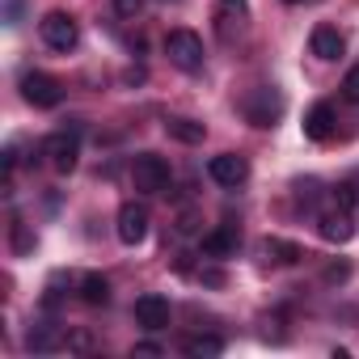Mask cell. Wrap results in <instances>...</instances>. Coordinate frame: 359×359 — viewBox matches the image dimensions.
Listing matches in <instances>:
<instances>
[{
  "label": "cell",
  "instance_id": "obj_26",
  "mask_svg": "<svg viewBox=\"0 0 359 359\" xmlns=\"http://www.w3.org/2000/svg\"><path fill=\"white\" fill-rule=\"evenodd\" d=\"M283 5H304V0H283Z\"/></svg>",
  "mask_w": 359,
  "mask_h": 359
},
{
  "label": "cell",
  "instance_id": "obj_2",
  "mask_svg": "<svg viewBox=\"0 0 359 359\" xmlns=\"http://www.w3.org/2000/svg\"><path fill=\"white\" fill-rule=\"evenodd\" d=\"M169 177H173V169H169V161L156 156V152H140V156L131 161V182H135L140 195H165V191H169Z\"/></svg>",
  "mask_w": 359,
  "mask_h": 359
},
{
  "label": "cell",
  "instance_id": "obj_24",
  "mask_svg": "<svg viewBox=\"0 0 359 359\" xmlns=\"http://www.w3.org/2000/svg\"><path fill=\"white\" fill-rule=\"evenodd\" d=\"M351 275V266L346 262H334V266H325V283H342Z\"/></svg>",
  "mask_w": 359,
  "mask_h": 359
},
{
  "label": "cell",
  "instance_id": "obj_25",
  "mask_svg": "<svg viewBox=\"0 0 359 359\" xmlns=\"http://www.w3.org/2000/svg\"><path fill=\"white\" fill-rule=\"evenodd\" d=\"M131 355H165V351H161L156 342H135V351H131Z\"/></svg>",
  "mask_w": 359,
  "mask_h": 359
},
{
  "label": "cell",
  "instance_id": "obj_1",
  "mask_svg": "<svg viewBox=\"0 0 359 359\" xmlns=\"http://www.w3.org/2000/svg\"><path fill=\"white\" fill-rule=\"evenodd\" d=\"M283 110H287V97L275 85H258L241 97V114H245L250 127H275L283 118Z\"/></svg>",
  "mask_w": 359,
  "mask_h": 359
},
{
  "label": "cell",
  "instance_id": "obj_14",
  "mask_svg": "<svg viewBox=\"0 0 359 359\" xmlns=\"http://www.w3.org/2000/svg\"><path fill=\"white\" fill-rule=\"evenodd\" d=\"M334 127H338V114H334V106H330V102H317V106L304 114V135H309V140H317V144H321V140H330V135H334Z\"/></svg>",
  "mask_w": 359,
  "mask_h": 359
},
{
  "label": "cell",
  "instance_id": "obj_12",
  "mask_svg": "<svg viewBox=\"0 0 359 359\" xmlns=\"http://www.w3.org/2000/svg\"><path fill=\"white\" fill-rule=\"evenodd\" d=\"M237 245H241V229L237 224H220V229L203 233V254L208 258H233Z\"/></svg>",
  "mask_w": 359,
  "mask_h": 359
},
{
  "label": "cell",
  "instance_id": "obj_11",
  "mask_svg": "<svg viewBox=\"0 0 359 359\" xmlns=\"http://www.w3.org/2000/svg\"><path fill=\"white\" fill-rule=\"evenodd\" d=\"M317 233H321L330 245H346V241H351V233H355V224H351V212H346V208L321 212V216H317Z\"/></svg>",
  "mask_w": 359,
  "mask_h": 359
},
{
  "label": "cell",
  "instance_id": "obj_22",
  "mask_svg": "<svg viewBox=\"0 0 359 359\" xmlns=\"http://www.w3.org/2000/svg\"><path fill=\"white\" fill-rule=\"evenodd\" d=\"M177 233H182V237H195V233H199V216H195V212H182V216H177Z\"/></svg>",
  "mask_w": 359,
  "mask_h": 359
},
{
  "label": "cell",
  "instance_id": "obj_9",
  "mask_svg": "<svg viewBox=\"0 0 359 359\" xmlns=\"http://www.w3.org/2000/svg\"><path fill=\"white\" fill-rule=\"evenodd\" d=\"M169 317H173V309H169V300L165 296H156V292H144L140 300H135V325H144V330H165L169 325Z\"/></svg>",
  "mask_w": 359,
  "mask_h": 359
},
{
  "label": "cell",
  "instance_id": "obj_19",
  "mask_svg": "<svg viewBox=\"0 0 359 359\" xmlns=\"http://www.w3.org/2000/svg\"><path fill=\"white\" fill-rule=\"evenodd\" d=\"M250 13V0H220V30H229V22L245 18Z\"/></svg>",
  "mask_w": 359,
  "mask_h": 359
},
{
  "label": "cell",
  "instance_id": "obj_21",
  "mask_svg": "<svg viewBox=\"0 0 359 359\" xmlns=\"http://www.w3.org/2000/svg\"><path fill=\"white\" fill-rule=\"evenodd\" d=\"M118 18H140L144 13V0H110Z\"/></svg>",
  "mask_w": 359,
  "mask_h": 359
},
{
  "label": "cell",
  "instance_id": "obj_23",
  "mask_svg": "<svg viewBox=\"0 0 359 359\" xmlns=\"http://www.w3.org/2000/svg\"><path fill=\"white\" fill-rule=\"evenodd\" d=\"M13 245H18V254H26V250H34V237L22 229V220L13 224Z\"/></svg>",
  "mask_w": 359,
  "mask_h": 359
},
{
  "label": "cell",
  "instance_id": "obj_6",
  "mask_svg": "<svg viewBox=\"0 0 359 359\" xmlns=\"http://www.w3.org/2000/svg\"><path fill=\"white\" fill-rule=\"evenodd\" d=\"M39 34H43V43H47L51 51H72V47L81 43V30H76V22H72L68 13H47V18L39 22Z\"/></svg>",
  "mask_w": 359,
  "mask_h": 359
},
{
  "label": "cell",
  "instance_id": "obj_3",
  "mask_svg": "<svg viewBox=\"0 0 359 359\" xmlns=\"http://www.w3.org/2000/svg\"><path fill=\"white\" fill-rule=\"evenodd\" d=\"M165 55L173 68H182V72H199L208 51H203V39L195 30H169L165 34Z\"/></svg>",
  "mask_w": 359,
  "mask_h": 359
},
{
  "label": "cell",
  "instance_id": "obj_8",
  "mask_svg": "<svg viewBox=\"0 0 359 359\" xmlns=\"http://www.w3.org/2000/svg\"><path fill=\"white\" fill-rule=\"evenodd\" d=\"M114 233H118L123 245H140V241L148 237V208H144V203H123Z\"/></svg>",
  "mask_w": 359,
  "mask_h": 359
},
{
  "label": "cell",
  "instance_id": "obj_13",
  "mask_svg": "<svg viewBox=\"0 0 359 359\" xmlns=\"http://www.w3.org/2000/svg\"><path fill=\"white\" fill-rule=\"evenodd\" d=\"M258 258H262V262H271V266H296V262L304 258V250H300L296 241H283V237H266V241L258 245Z\"/></svg>",
  "mask_w": 359,
  "mask_h": 359
},
{
  "label": "cell",
  "instance_id": "obj_16",
  "mask_svg": "<svg viewBox=\"0 0 359 359\" xmlns=\"http://www.w3.org/2000/svg\"><path fill=\"white\" fill-rule=\"evenodd\" d=\"M26 346L34 351V355H47V351H60V346H68V334L60 330V325H34L30 330V338H26Z\"/></svg>",
  "mask_w": 359,
  "mask_h": 359
},
{
  "label": "cell",
  "instance_id": "obj_7",
  "mask_svg": "<svg viewBox=\"0 0 359 359\" xmlns=\"http://www.w3.org/2000/svg\"><path fill=\"white\" fill-rule=\"evenodd\" d=\"M208 173H212V182H216V187L237 191L245 177H250V161H245V156H237V152H220V156H212V161H208Z\"/></svg>",
  "mask_w": 359,
  "mask_h": 359
},
{
  "label": "cell",
  "instance_id": "obj_4",
  "mask_svg": "<svg viewBox=\"0 0 359 359\" xmlns=\"http://www.w3.org/2000/svg\"><path fill=\"white\" fill-rule=\"evenodd\" d=\"M43 161H47L55 173H72L76 161H81V140H76V131H55V135H47V140H43Z\"/></svg>",
  "mask_w": 359,
  "mask_h": 359
},
{
  "label": "cell",
  "instance_id": "obj_20",
  "mask_svg": "<svg viewBox=\"0 0 359 359\" xmlns=\"http://www.w3.org/2000/svg\"><path fill=\"white\" fill-rule=\"evenodd\" d=\"M342 97L359 106V64H355V68H351V72L342 76Z\"/></svg>",
  "mask_w": 359,
  "mask_h": 359
},
{
  "label": "cell",
  "instance_id": "obj_15",
  "mask_svg": "<svg viewBox=\"0 0 359 359\" xmlns=\"http://www.w3.org/2000/svg\"><path fill=\"white\" fill-rule=\"evenodd\" d=\"M165 135H169V140H177V144H203L208 127H203L199 118H187V114H173V118H165Z\"/></svg>",
  "mask_w": 359,
  "mask_h": 359
},
{
  "label": "cell",
  "instance_id": "obj_18",
  "mask_svg": "<svg viewBox=\"0 0 359 359\" xmlns=\"http://www.w3.org/2000/svg\"><path fill=\"white\" fill-rule=\"evenodd\" d=\"M191 359H216V355H224V338H216V334H195V338H187V346H182Z\"/></svg>",
  "mask_w": 359,
  "mask_h": 359
},
{
  "label": "cell",
  "instance_id": "obj_17",
  "mask_svg": "<svg viewBox=\"0 0 359 359\" xmlns=\"http://www.w3.org/2000/svg\"><path fill=\"white\" fill-rule=\"evenodd\" d=\"M76 296L85 300V304H110V279L106 275H81L76 279Z\"/></svg>",
  "mask_w": 359,
  "mask_h": 359
},
{
  "label": "cell",
  "instance_id": "obj_5",
  "mask_svg": "<svg viewBox=\"0 0 359 359\" xmlns=\"http://www.w3.org/2000/svg\"><path fill=\"white\" fill-rule=\"evenodd\" d=\"M22 97L39 110H55L64 102V85L51 76V72H26L22 76Z\"/></svg>",
  "mask_w": 359,
  "mask_h": 359
},
{
  "label": "cell",
  "instance_id": "obj_10",
  "mask_svg": "<svg viewBox=\"0 0 359 359\" xmlns=\"http://www.w3.org/2000/svg\"><path fill=\"white\" fill-rule=\"evenodd\" d=\"M309 47H313V55H317V60L334 64V60H342V51H346V39H342V30H338V26H313V34H309Z\"/></svg>",
  "mask_w": 359,
  "mask_h": 359
}]
</instances>
